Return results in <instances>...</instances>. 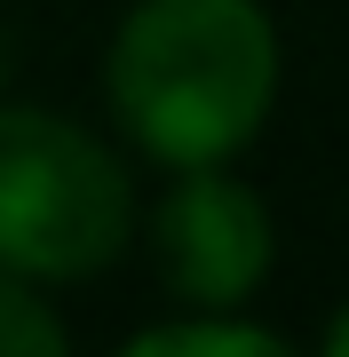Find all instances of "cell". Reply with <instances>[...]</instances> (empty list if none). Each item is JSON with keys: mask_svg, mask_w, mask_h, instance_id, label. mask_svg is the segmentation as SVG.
I'll return each mask as SVG.
<instances>
[{"mask_svg": "<svg viewBox=\"0 0 349 357\" xmlns=\"http://www.w3.org/2000/svg\"><path fill=\"white\" fill-rule=\"evenodd\" d=\"M127 143L159 167H222L278 103V24L262 0H135L104 64Z\"/></svg>", "mask_w": 349, "mask_h": 357, "instance_id": "1", "label": "cell"}, {"mask_svg": "<svg viewBox=\"0 0 349 357\" xmlns=\"http://www.w3.org/2000/svg\"><path fill=\"white\" fill-rule=\"evenodd\" d=\"M135 230L127 167L40 103H0V270L88 278Z\"/></svg>", "mask_w": 349, "mask_h": 357, "instance_id": "2", "label": "cell"}, {"mask_svg": "<svg viewBox=\"0 0 349 357\" xmlns=\"http://www.w3.org/2000/svg\"><path fill=\"white\" fill-rule=\"evenodd\" d=\"M278 262L270 206L222 167H175L151 215V270L183 310H238Z\"/></svg>", "mask_w": 349, "mask_h": 357, "instance_id": "3", "label": "cell"}, {"mask_svg": "<svg viewBox=\"0 0 349 357\" xmlns=\"http://www.w3.org/2000/svg\"><path fill=\"white\" fill-rule=\"evenodd\" d=\"M286 333L270 326H246L231 310H199V318H159L127 333V357H278Z\"/></svg>", "mask_w": 349, "mask_h": 357, "instance_id": "4", "label": "cell"}, {"mask_svg": "<svg viewBox=\"0 0 349 357\" xmlns=\"http://www.w3.org/2000/svg\"><path fill=\"white\" fill-rule=\"evenodd\" d=\"M64 349H72L64 318L32 294V278L0 270V357H64Z\"/></svg>", "mask_w": 349, "mask_h": 357, "instance_id": "5", "label": "cell"}, {"mask_svg": "<svg viewBox=\"0 0 349 357\" xmlns=\"http://www.w3.org/2000/svg\"><path fill=\"white\" fill-rule=\"evenodd\" d=\"M325 349H334V357H349V310H341L334 326H325Z\"/></svg>", "mask_w": 349, "mask_h": 357, "instance_id": "6", "label": "cell"}, {"mask_svg": "<svg viewBox=\"0 0 349 357\" xmlns=\"http://www.w3.org/2000/svg\"><path fill=\"white\" fill-rule=\"evenodd\" d=\"M0 88H8V40H0Z\"/></svg>", "mask_w": 349, "mask_h": 357, "instance_id": "7", "label": "cell"}]
</instances>
